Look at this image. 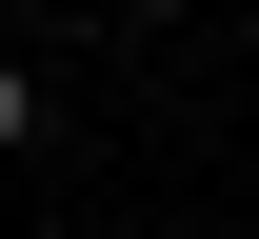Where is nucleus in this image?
<instances>
[{"mask_svg":"<svg viewBox=\"0 0 259 239\" xmlns=\"http://www.w3.org/2000/svg\"><path fill=\"white\" fill-rule=\"evenodd\" d=\"M20 139H40V80H20V60H0V160H20Z\"/></svg>","mask_w":259,"mask_h":239,"instance_id":"obj_1","label":"nucleus"}]
</instances>
